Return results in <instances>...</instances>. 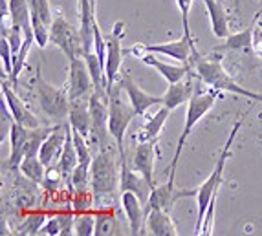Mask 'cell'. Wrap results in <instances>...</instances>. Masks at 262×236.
I'll use <instances>...</instances> for the list:
<instances>
[{
	"mask_svg": "<svg viewBox=\"0 0 262 236\" xmlns=\"http://www.w3.org/2000/svg\"><path fill=\"white\" fill-rule=\"evenodd\" d=\"M66 88H68L70 101L92 96L94 81L84 57H75L70 61V75H68V86Z\"/></svg>",
	"mask_w": 262,
	"mask_h": 236,
	"instance_id": "obj_10",
	"label": "cell"
},
{
	"mask_svg": "<svg viewBox=\"0 0 262 236\" xmlns=\"http://www.w3.org/2000/svg\"><path fill=\"white\" fill-rule=\"evenodd\" d=\"M198 84H200V79L194 72H191L187 77H184L178 83L169 84L167 92L163 93V106H167L169 110H176L194 96Z\"/></svg>",
	"mask_w": 262,
	"mask_h": 236,
	"instance_id": "obj_16",
	"label": "cell"
},
{
	"mask_svg": "<svg viewBox=\"0 0 262 236\" xmlns=\"http://www.w3.org/2000/svg\"><path fill=\"white\" fill-rule=\"evenodd\" d=\"M138 57H140L145 64L152 66L154 70L160 72V74L163 75V79H165L169 84L178 83V81H182L184 77H187V75L192 72L191 62H182V64H167V62L156 59V55H154V53H150V52H141Z\"/></svg>",
	"mask_w": 262,
	"mask_h": 236,
	"instance_id": "obj_19",
	"label": "cell"
},
{
	"mask_svg": "<svg viewBox=\"0 0 262 236\" xmlns=\"http://www.w3.org/2000/svg\"><path fill=\"white\" fill-rule=\"evenodd\" d=\"M119 83L125 88V92H127L128 99H130L132 106H134V110H136V115L147 117V112H149L152 106L163 105V96H150V93H147L132 81V77L128 74H123L121 77H119Z\"/></svg>",
	"mask_w": 262,
	"mask_h": 236,
	"instance_id": "obj_15",
	"label": "cell"
},
{
	"mask_svg": "<svg viewBox=\"0 0 262 236\" xmlns=\"http://www.w3.org/2000/svg\"><path fill=\"white\" fill-rule=\"evenodd\" d=\"M9 18H11V26L22 28L24 33L33 30L30 0H9Z\"/></svg>",
	"mask_w": 262,
	"mask_h": 236,
	"instance_id": "obj_29",
	"label": "cell"
},
{
	"mask_svg": "<svg viewBox=\"0 0 262 236\" xmlns=\"http://www.w3.org/2000/svg\"><path fill=\"white\" fill-rule=\"evenodd\" d=\"M68 130H70V123H59L53 127V130L48 134V137L44 139V143L40 145L39 157L40 161L46 165V169L55 167L59 163L64 150L66 137H68Z\"/></svg>",
	"mask_w": 262,
	"mask_h": 236,
	"instance_id": "obj_12",
	"label": "cell"
},
{
	"mask_svg": "<svg viewBox=\"0 0 262 236\" xmlns=\"http://www.w3.org/2000/svg\"><path fill=\"white\" fill-rule=\"evenodd\" d=\"M172 110H169L167 106L162 105V108H158L156 114H152L150 117H147V123L143 125V128L140 130V134L136 136L138 143H147V141H158L160 134L163 130V125L169 119V114Z\"/></svg>",
	"mask_w": 262,
	"mask_h": 236,
	"instance_id": "obj_26",
	"label": "cell"
},
{
	"mask_svg": "<svg viewBox=\"0 0 262 236\" xmlns=\"http://www.w3.org/2000/svg\"><path fill=\"white\" fill-rule=\"evenodd\" d=\"M79 17H81V37H83L84 53L94 50V31H96V0H79Z\"/></svg>",
	"mask_w": 262,
	"mask_h": 236,
	"instance_id": "obj_23",
	"label": "cell"
},
{
	"mask_svg": "<svg viewBox=\"0 0 262 236\" xmlns=\"http://www.w3.org/2000/svg\"><path fill=\"white\" fill-rule=\"evenodd\" d=\"M68 123L75 132H79L83 137L92 136V115H90V97L70 101V114Z\"/></svg>",
	"mask_w": 262,
	"mask_h": 236,
	"instance_id": "obj_20",
	"label": "cell"
},
{
	"mask_svg": "<svg viewBox=\"0 0 262 236\" xmlns=\"http://www.w3.org/2000/svg\"><path fill=\"white\" fill-rule=\"evenodd\" d=\"M158 141H147V143H138V149L134 154V169L145 176V179L150 183V187H156L154 183V161L158 154Z\"/></svg>",
	"mask_w": 262,
	"mask_h": 236,
	"instance_id": "obj_22",
	"label": "cell"
},
{
	"mask_svg": "<svg viewBox=\"0 0 262 236\" xmlns=\"http://www.w3.org/2000/svg\"><path fill=\"white\" fill-rule=\"evenodd\" d=\"M0 52H2V75H11L13 74V52H11V44H9L8 37H2L0 40Z\"/></svg>",
	"mask_w": 262,
	"mask_h": 236,
	"instance_id": "obj_37",
	"label": "cell"
},
{
	"mask_svg": "<svg viewBox=\"0 0 262 236\" xmlns=\"http://www.w3.org/2000/svg\"><path fill=\"white\" fill-rule=\"evenodd\" d=\"M176 4L180 8V13H182V28H184L185 35H191V30H189V13H191V6L192 0H176Z\"/></svg>",
	"mask_w": 262,
	"mask_h": 236,
	"instance_id": "obj_38",
	"label": "cell"
},
{
	"mask_svg": "<svg viewBox=\"0 0 262 236\" xmlns=\"http://www.w3.org/2000/svg\"><path fill=\"white\" fill-rule=\"evenodd\" d=\"M192 70L194 74L198 75L202 83L207 84L209 88L213 90H222V92H231V93H236V96H244L251 101H262V93H257V92H251L248 88L241 86V84L233 81L231 75L227 74L224 70L222 62L220 59H211V57H200L196 61H192Z\"/></svg>",
	"mask_w": 262,
	"mask_h": 236,
	"instance_id": "obj_4",
	"label": "cell"
},
{
	"mask_svg": "<svg viewBox=\"0 0 262 236\" xmlns=\"http://www.w3.org/2000/svg\"><path fill=\"white\" fill-rule=\"evenodd\" d=\"M128 191V193H134L136 196L140 198L143 203L149 201V196L152 193V187L150 183L145 179V176L136 169H130L127 165V159L121 161V179H119V194Z\"/></svg>",
	"mask_w": 262,
	"mask_h": 236,
	"instance_id": "obj_17",
	"label": "cell"
},
{
	"mask_svg": "<svg viewBox=\"0 0 262 236\" xmlns=\"http://www.w3.org/2000/svg\"><path fill=\"white\" fill-rule=\"evenodd\" d=\"M90 115H92V136H96L103 145H106L108 130V96L94 90L90 96Z\"/></svg>",
	"mask_w": 262,
	"mask_h": 236,
	"instance_id": "obj_18",
	"label": "cell"
},
{
	"mask_svg": "<svg viewBox=\"0 0 262 236\" xmlns=\"http://www.w3.org/2000/svg\"><path fill=\"white\" fill-rule=\"evenodd\" d=\"M31 128L22 127L18 123H13L9 128V161L8 167L11 171H18V165L26 156V145L30 139Z\"/></svg>",
	"mask_w": 262,
	"mask_h": 236,
	"instance_id": "obj_21",
	"label": "cell"
},
{
	"mask_svg": "<svg viewBox=\"0 0 262 236\" xmlns=\"http://www.w3.org/2000/svg\"><path fill=\"white\" fill-rule=\"evenodd\" d=\"M141 52H150V53H162L165 57H172L180 62H192L200 59V53L194 48L191 35H182L178 40H170V42L162 44H138L134 48H130L132 55H140Z\"/></svg>",
	"mask_w": 262,
	"mask_h": 236,
	"instance_id": "obj_8",
	"label": "cell"
},
{
	"mask_svg": "<svg viewBox=\"0 0 262 236\" xmlns=\"http://www.w3.org/2000/svg\"><path fill=\"white\" fill-rule=\"evenodd\" d=\"M241 127H242V119H238V121L235 123V127L231 128V132H229V137H227L222 152H220L219 159H216V163H214L213 172H211L209 178H207L200 187H196L198 215H196L194 234H200V229H202V223H204V218H206L207 207H209L211 200L216 198V194H219V188H220V185H222V179H224V169H226L227 159H229V156H231V145H233V141H235L238 130H241Z\"/></svg>",
	"mask_w": 262,
	"mask_h": 236,
	"instance_id": "obj_2",
	"label": "cell"
},
{
	"mask_svg": "<svg viewBox=\"0 0 262 236\" xmlns=\"http://www.w3.org/2000/svg\"><path fill=\"white\" fill-rule=\"evenodd\" d=\"M35 42V35H33V30L26 31V39H24V44H22V48L18 50V53L13 57V74L9 75V81L13 83V86L18 83V75L22 74L24 70V64H26V59H28V53H30L31 46Z\"/></svg>",
	"mask_w": 262,
	"mask_h": 236,
	"instance_id": "obj_31",
	"label": "cell"
},
{
	"mask_svg": "<svg viewBox=\"0 0 262 236\" xmlns=\"http://www.w3.org/2000/svg\"><path fill=\"white\" fill-rule=\"evenodd\" d=\"M50 42L55 44L68 57V61L75 57H84V44L81 31L72 26L62 15L53 18L52 28H50Z\"/></svg>",
	"mask_w": 262,
	"mask_h": 236,
	"instance_id": "obj_7",
	"label": "cell"
},
{
	"mask_svg": "<svg viewBox=\"0 0 262 236\" xmlns=\"http://www.w3.org/2000/svg\"><path fill=\"white\" fill-rule=\"evenodd\" d=\"M74 234L92 236L96 234V216L90 213H81L74 220Z\"/></svg>",
	"mask_w": 262,
	"mask_h": 236,
	"instance_id": "obj_36",
	"label": "cell"
},
{
	"mask_svg": "<svg viewBox=\"0 0 262 236\" xmlns=\"http://www.w3.org/2000/svg\"><path fill=\"white\" fill-rule=\"evenodd\" d=\"M136 115V110L128 99L125 88L121 83L114 84V88L108 93V134L118 147V154L121 161L125 159V134L128 130V125L132 123V117Z\"/></svg>",
	"mask_w": 262,
	"mask_h": 236,
	"instance_id": "obj_3",
	"label": "cell"
},
{
	"mask_svg": "<svg viewBox=\"0 0 262 236\" xmlns=\"http://www.w3.org/2000/svg\"><path fill=\"white\" fill-rule=\"evenodd\" d=\"M94 205H96V196H94L92 188L90 191H75L72 194V210L75 215L90 213Z\"/></svg>",
	"mask_w": 262,
	"mask_h": 236,
	"instance_id": "obj_34",
	"label": "cell"
},
{
	"mask_svg": "<svg viewBox=\"0 0 262 236\" xmlns=\"http://www.w3.org/2000/svg\"><path fill=\"white\" fill-rule=\"evenodd\" d=\"M253 44V30H244L241 33H235V35H227L226 42L222 46H219L216 50H246Z\"/></svg>",
	"mask_w": 262,
	"mask_h": 236,
	"instance_id": "obj_35",
	"label": "cell"
},
{
	"mask_svg": "<svg viewBox=\"0 0 262 236\" xmlns=\"http://www.w3.org/2000/svg\"><path fill=\"white\" fill-rule=\"evenodd\" d=\"M96 234L97 236H110V234H121L119 220L114 213V207L99 209L96 215Z\"/></svg>",
	"mask_w": 262,
	"mask_h": 236,
	"instance_id": "obj_30",
	"label": "cell"
},
{
	"mask_svg": "<svg viewBox=\"0 0 262 236\" xmlns=\"http://www.w3.org/2000/svg\"><path fill=\"white\" fill-rule=\"evenodd\" d=\"M174 179H176V176H169V181H167V183L152 188L149 201L145 203V215H147L150 209H162V210L170 213V209L174 207V203L180 198L196 196V188H192V191H178V188L174 187Z\"/></svg>",
	"mask_w": 262,
	"mask_h": 236,
	"instance_id": "obj_9",
	"label": "cell"
},
{
	"mask_svg": "<svg viewBox=\"0 0 262 236\" xmlns=\"http://www.w3.org/2000/svg\"><path fill=\"white\" fill-rule=\"evenodd\" d=\"M37 93H39V105L46 117L55 121H64L70 114V96L68 88H57L46 83L40 75V68L37 70Z\"/></svg>",
	"mask_w": 262,
	"mask_h": 236,
	"instance_id": "obj_6",
	"label": "cell"
},
{
	"mask_svg": "<svg viewBox=\"0 0 262 236\" xmlns=\"http://www.w3.org/2000/svg\"><path fill=\"white\" fill-rule=\"evenodd\" d=\"M90 174H92V193L96 196L97 209L112 207V198L116 196V193H119L121 157L116 159L114 152L103 149L94 156Z\"/></svg>",
	"mask_w": 262,
	"mask_h": 236,
	"instance_id": "obj_1",
	"label": "cell"
},
{
	"mask_svg": "<svg viewBox=\"0 0 262 236\" xmlns=\"http://www.w3.org/2000/svg\"><path fill=\"white\" fill-rule=\"evenodd\" d=\"M46 215L44 213H40V210H37V213H31V215L26 216V220L18 225L17 229H15V234H39L40 227L44 225V222H46Z\"/></svg>",
	"mask_w": 262,
	"mask_h": 236,
	"instance_id": "obj_33",
	"label": "cell"
},
{
	"mask_svg": "<svg viewBox=\"0 0 262 236\" xmlns=\"http://www.w3.org/2000/svg\"><path fill=\"white\" fill-rule=\"evenodd\" d=\"M72 188L75 191H90L92 188V174H90V163H77L70 179Z\"/></svg>",
	"mask_w": 262,
	"mask_h": 236,
	"instance_id": "obj_32",
	"label": "cell"
},
{
	"mask_svg": "<svg viewBox=\"0 0 262 236\" xmlns=\"http://www.w3.org/2000/svg\"><path fill=\"white\" fill-rule=\"evenodd\" d=\"M204 4L207 8V13H209L213 35L219 39H226L229 35V20H227L226 11H224L222 0H204Z\"/></svg>",
	"mask_w": 262,
	"mask_h": 236,
	"instance_id": "obj_27",
	"label": "cell"
},
{
	"mask_svg": "<svg viewBox=\"0 0 262 236\" xmlns=\"http://www.w3.org/2000/svg\"><path fill=\"white\" fill-rule=\"evenodd\" d=\"M145 227L149 231V234L154 236H176L178 229H176L174 222L170 218L167 210L162 209H150L145 218Z\"/></svg>",
	"mask_w": 262,
	"mask_h": 236,
	"instance_id": "obj_25",
	"label": "cell"
},
{
	"mask_svg": "<svg viewBox=\"0 0 262 236\" xmlns=\"http://www.w3.org/2000/svg\"><path fill=\"white\" fill-rule=\"evenodd\" d=\"M121 207L125 210V216H127L130 234H140L145 218H147V215H145V203L134 193L125 191V193H121Z\"/></svg>",
	"mask_w": 262,
	"mask_h": 236,
	"instance_id": "obj_24",
	"label": "cell"
},
{
	"mask_svg": "<svg viewBox=\"0 0 262 236\" xmlns=\"http://www.w3.org/2000/svg\"><path fill=\"white\" fill-rule=\"evenodd\" d=\"M260 15H262V13H260Z\"/></svg>",
	"mask_w": 262,
	"mask_h": 236,
	"instance_id": "obj_39",
	"label": "cell"
},
{
	"mask_svg": "<svg viewBox=\"0 0 262 236\" xmlns=\"http://www.w3.org/2000/svg\"><path fill=\"white\" fill-rule=\"evenodd\" d=\"M31 8V28L35 35V44L46 48L50 42V28H52V8L48 0H30Z\"/></svg>",
	"mask_w": 262,
	"mask_h": 236,
	"instance_id": "obj_13",
	"label": "cell"
},
{
	"mask_svg": "<svg viewBox=\"0 0 262 236\" xmlns=\"http://www.w3.org/2000/svg\"><path fill=\"white\" fill-rule=\"evenodd\" d=\"M18 172H20L26 179H30L31 183L42 185L48 169H46V165L40 161L39 154H33V156H26L24 159H22L20 165H18Z\"/></svg>",
	"mask_w": 262,
	"mask_h": 236,
	"instance_id": "obj_28",
	"label": "cell"
},
{
	"mask_svg": "<svg viewBox=\"0 0 262 236\" xmlns=\"http://www.w3.org/2000/svg\"><path fill=\"white\" fill-rule=\"evenodd\" d=\"M121 35H123V22H118L110 37L106 39V61H105V75H106V90L114 88L116 79L119 75L123 61V50H121Z\"/></svg>",
	"mask_w": 262,
	"mask_h": 236,
	"instance_id": "obj_11",
	"label": "cell"
},
{
	"mask_svg": "<svg viewBox=\"0 0 262 236\" xmlns=\"http://www.w3.org/2000/svg\"><path fill=\"white\" fill-rule=\"evenodd\" d=\"M200 84H202V81H200ZM200 84H198V88H200ZM198 88H196V92H194V96L189 99L187 112H185V125H184V130H182V134H180V137H178L176 152H174V157H172V165L169 167V176H176V167H178V163H180V156H182L184 145H185V141H187V137L191 136L192 128L196 127L198 121H202V119L206 117L207 112H209L214 106V103H216V93H214L216 90L211 88V92L202 93Z\"/></svg>",
	"mask_w": 262,
	"mask_h": 236,
	"instance_id": "obj_5",
	"label": "cell"
},
{
	"mask_svg": "<svg viewBox=\"0 0 262 236\" xmlns=\"http://www.w3.org/2000/svg\"><path fill=\"white\" fill-rule=\"evenodd\" d=\"M11 84L13 83H11V81H6V75H4V81H2V99L6 101V105H8L9 112H11V115H13L15 123H18V125L28 127V128L40 127V121L31 114L30 108L24 105V101L15 93Z\"/></svg>",
	"mask_w": 262,
	"mask_h": 236,
	"instance_id": "obj_14",
	"label": "cell"
}]
</instances>
